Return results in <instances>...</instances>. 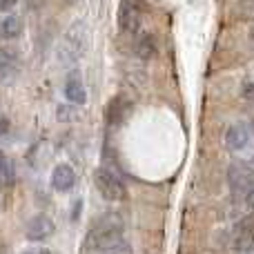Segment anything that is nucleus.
I'll list each match as a JSON object with an SVG mask.
<instances>
[{"label":"nucleus","mask_w":254,"mask_h":254,"mask_svg":"<svg viewBox=\"0 0 254 254\" xmlns=\"http://www.w3.org/2000/svg\"><path fill=\"white\" fill-rule=\"evenodd\" d=\"M228 181L232 185V203L239 212L248 214L254 210V170L246 163H234L228 170Z\"/></svg>","instance_id":"nucleus-1"},{"label":"nucleus","mask_w":254,"mask_h":254,"mask_svg":"<svg viewBox=\"0 0 254 254\" xmlns=\"http://www.w3.org/2000/svg\"><path fill=\"white\" fill-rule=\"evenodd\" d=\"M123 225L119 221H105L103 225H94L89 234L85 237L83 248H92V250H112V248L123 246Z\"/></svg>","instance_id":"nucleus-2"},{"label":"nucleus","mask_w":254,"mask_h":254,"mask_svg":"<svg viewBox=\"0 0 254 254\" xmlns=\"http://www.w3.org/2000/svg\"><path fill=\"white\" fill-rule=\"evenodd\" d=\"M85 25L83 22H74L69 31L65 34L61 47H58V58L63 63H76L85 52Z\"/></svg>","instance_id":"nucleus-3"},{"label":"nucleus","mask_w":254,"mask_h":254,"mask_svg":"<svg viewBox=\"0 0 254 254\" xmlns=\"http://www.w3.org/2000/svg\"><path fill=\"white\" fill-rule=\"evenodd\" d=\"M94 183H96L98 192L103 194V198H107V201H123L125 198V185L123 181L119 179V176L114 174V172L105 170V167H98L96 172H94Z\"/></svg>","instance_id":"nucleus-4"},{"label":"nucleus","mask_w":254,"mask_h":254,"mask_svg":"<svg viewBox=\"0 0 254 254\" xmlns=\"http://www.w3.org/2000/svg\"><path fill=\"white\" fill-rule=\"evenodd\" d=\"M140 20H143V13H140V4L134 0H121L119 4V27L125 34H138L140 29Z\"/></svg>","instance_id":"nucleus-5"},{"label":"nucleus","mask_w":254,"mask_h":254,"mask_svg":"<svg viewBox=\"0 0 254 254\" xmlns=\"http://www.w3.org/2000/svg\"><path fill=\"white\" fill-rule=\"evenodd\" d=\"M232 248L237 252L250 254L254 252V219L246 216L232 230Z\"/></svg>","instance_id":"nucleus-6"},{"label":"nucleus","mask_w":254,"mask_h":254,"mask_svg":"<svg viewBox=\"0 0 254 254\" xmlns=\"http://www.w3.org/2000/svg\"><path fill=\"white\" fill-rule=\"evenodd\" d=\"M54 232H56V223H54L47 214H36L25 228V237L29 239V241H45V239H49Z\"/></svg>","instance_id":"nucleus-7"},{"label":"nucleus","mask_w":254,"mask_h":254,"mask_svg":"<svg viewBox=\"0 0 254 254\" xmlns=\"http://www.w3.org/2000/svg\"><path fill=\"white\" fill-rule=\"evenodd\" d=\"M52 185L56 192H69L71 188L76 185V172L71 165L67 163H61V165L54 167L52 172Z\"/></svg>","instance_id":"nucleus-8"},{"label":"nucleus","mask_w":254,"mask_h":254,"mask_svg":"<svg viewBox=\"0 0 254 254\" xmlns=\"http://www.w3.org/2000/svg\"><path fill=\"white\" fill-rule=\"evenodd\" d=\"M18 69H20L18 54L11 49H2L0 52V83H11L18 76Z\"/></svg>","instance_id":"nucleus-9"},{"label":"nucleus","mask_w":254,"mask_h":254,"mask_svg":"<svg viewBox=\"0 0 254 254\" xmlns=\"http://www.w3.org/2000/svg\"><path fill=\"white\" fill-rule=\"evenodd\" d=\"M65 96L74 105H85L87 103V89H85L83 80H80V76L76 71L67 76V80H65Z\"/></svg>","instance_id":"nucleus-10"},{"label":"nucleus","mask_w":254,"mask_h":254,"mask_svg":"<svg viewBox=\"0 0 254 254\" xmlns=\"http://www.w3.org/2000/svg\"><path fill=\"white\" fill-rule=\"evenodd\" d=\"M250 143V129H248L246 125H230L228 131H225V145H228V149H232V152H239V149H243L246 145Z\"/></svg>","instance_id":"nucleus-11"},{"label":"nucleus","mask_w":254,"mask_h":254,"mask_svg":"<svg viewBox=\"0 0 254 254\" xmlns=\"http://www.w3.org/2000/svg\"><path fill=\"white\" fill-rule=\"evenodd\" d=\"M129 112H131L129 98L114 96V98H112V103H110V107H107V121H110L112 125H121L127 119V114H129Z\"/></svg>","instance_id":"nucleus-12"},{"label":"nucleus","mask_w":254,"mask_h":254,"mask_svg":"<svg viewBox=\"0 0 254 254\" xmlns=\"http://www.w3.org/2000/svg\"><path fill=\"white\" fill-rule=\"evenodd\" d=\"M22 34V20L18 16H7L0 22V38L2 40H13Z\"/></svg>","instance_id":"nucleus-13"},{"label":"nucleus","mask_w":254,"mask_h":254,"mask_svg":"<svg viewBox=\"0 0 254 254\" xmlns=\"http://www.w3.org/2000/svg\"><path fill=\"white\" fill-rule=\"evenodd\" d=\"M136 54H138L140 58H152L154 54H156V40H154L152 34H140L138 40H136Z\"/></svg>","instance_id":"nucleus-14"},{"label":"nucleus","mask_w":254,"mask_h":254,"mask_svg":"<svg viewBox=\"0 0 254 254\" xmlns=\"http://www.w3.org/2000/svg\"><path fill=\"white\" fill-rule=\"evenodd\" d=\"M80 254H131L129 243H123L119 248H112V250H92V248H80Z\"/></svg>","instance_id":"nucleus-15"},{"label":"nucleus","mask_w":254,"mask_h":254,"mask_svg":"<svg viewBox=\"0 0 254 254\" xmlns=\"http://www.w3.org/2000/svg\"><path fill=\"white\" fill-rule=\"evenodd\" d=\"M13 183V163H4L0 170V185H11Z\"/></svg>","instance_id":"nucleus-16"},{"label":"nucleus","mask_w":254,"mask_h":254,"mask_svg":"<svg viewBox=\"0 0 254 254\" xmlns=\"http://www.w3.org/2000/svg\"><path fill=\"white\" fill-rule=\"evenodd\" d=\"M16 4H18V0H0V11L7 13V11H11Z\"/></svg>","instance_id":"nucleus-17"},{"label":"nucleus","mask_w":254,"mask_h":254,"mask_svg":"<svg viewBox=\"0 0 254 254\" xmlns=\"http://www.w3.org/2000/svg\"><path fill=\"white\" fill-rule=\"evenodd\" d=\"M243 96L252 98V101H254V83H246V85H243Z\"/></svg>","instance_id":"nucleus-18"},{"label":"nucleus","mask_w":254,"mask_h":254,"mask_svg":"<svg viewBox=\"0 0 254 254\" xmlns=\"http://www.w3.org/2000/svg\"><path fill=\"white\" fill-rule=\"evenodd\" d=\"M9 131V121L4 116H0V136H4Z\"/></svg>","instance_id":"nucleus-19"},{"label":"nucleus","mask_w":254,"mask_h":254,"mask_svg":"<svg viewBox=\"0 0 254 254\" xmlns=\"http://www.w3.org/2000/svg\"><path fill=\"white\" fill-rule=\"evenodd\" d=\"M4 163H7V156H4V152H0V170H2Z\"/></svg>","instance_id":"nucleus-20"},{"label":"nucleus","mask_w":254,"mask_h":254,"mask_svg":"<svg viewBox=\"0 0 254 254\" xmlns=\"http://www.w3.org/2000/svg\"><path fill=\"white\" fill-rule=\"evenodd\" d=\"M38 254H56V252H52V250H40Z\"/></svg>","instance_id":"nucleus-21"},{"label":"nucleus","mask_w":254,"mask_h":254,"mask_svg":"<svg viewBox=\"0 0 254 254\" xmlns=\"http://www.w3.org/2000/svg\"><path fill=\"white\" fill-rule=\"evenodd\" d=\"M248 129H250V134H254V121L250 123V127H248Z\"/></svg>","instance_id":"nucleus-22"},{"label":"nucleus","mask_w":254,"mask_h":254,"mask_svg":"<svg viewBox=\"0 0 254 254\" xmlns=\"http://www.w3.org/2000/svg\"><path fill=\"white\" fill-rule=\"evenodd\" d=\"M248 165H250V167H252V170H254V156H252V161H250V163H248Z\"/></svg>","instance_id":"nucleus-23"},{"label":"nucleus","mask_w":254,"mask_h":254,"mask_svg":"<svg viewBox=\"0 0 254 254\" xmlns=\"http://www.w3.org/2000/svg\"><path fill=\"white\" fill-rule=\"evenodd\" d=\"M22 254H38V252H31V250H29V252H22Z\"/></svg>","instance_id":"nucleus-24"}]
</instances>
